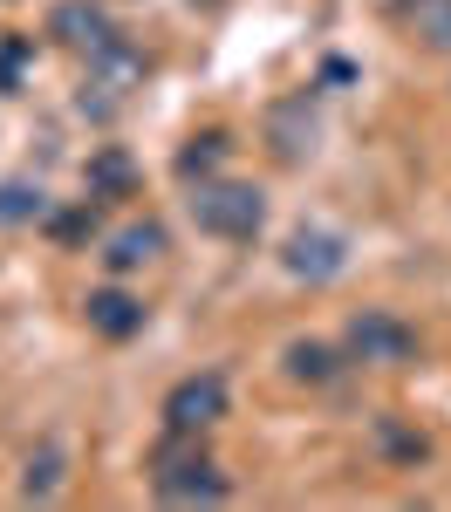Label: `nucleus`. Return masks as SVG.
<instances>
[{
    "label": "nucleus",
    "instance_id": "10",
    "mask_svg": "<svg viewBox=\"0 0 451 512\" xmlns=\"http://www.w3.org/2000/svg\"><path fill=\"white\" fill-rule=\"evenodd\" d=\"M287 369H294L301 383H328V376H335V355H328L322 342H294V349H287Z\"/></svg>",
    "mask_w": 451,
    "mask_h": 512
},
{
    "label": "nucleus",
    "instance_id": "7",
    "mask_svg": "<svg viewBox=\"0 0 451 512\" xmlns=\"http://www.w3.org/2000/svg\"><path fill=\"white\" fill-rule=\"evenodd\" d=\"M82 308H89V328H96V335H110V342H130V335L144 328V301H130L123 287H96Z\"/></svg>",
    "mask_w": 451,
    "mask_h": 512
},
{
    "label": "nucleus",
    "instance_id": "9",
    "mask_svg": "<svg viewBox=\"0 0 451 512\" xmlns=\"http://www.w3.org/2000/svg\"><path fill=\"white\" fill-rule=\"evenodd\" d=\"M404 28L424 41V48L451 55V0H404Z\"/></svg>",
    "mask_w": 451,
    "mask_h": 512
},
{
    "label": "nucleus",
    "instance_id": "5",
    "mask_svg": "<svg viewBox=\"0 0 451 512\" xmlns=\"http://www.w3.org/2000/svg\"><path fill=\"white\" fill-rule=\"evenodd\" d=\"M410 349H417V335L383 308H363L349 321V355H363V362H410Z\"/></svg>",
    "mask_w": 451,
    "mask_h": 512
},
{
    "label": "nucleus",
    "instance_id": "11",
    "mask_svg": "<svg viewBox=\"0 0 451 512\" xmlns=\"http://www.w3.org/2000/svg\"><path fill=\"white\" fill-rule=\"evenodd\" d=\"M0 219L7 226H21V219H41V185H0Z\"/></svg>",
    "mask_w": 451,
    "mask_h": 512
},
{
    "label": "nucleus",
    "instance_id": "4",
    "mask_svg": "<svg viewBox=\"0 0 451 512\" xmlns=\"http://www.w3.org/2000/svg\"><path fill=\"white\" fill-rule=\"evenodd\" d=\"M281 267H287L294 280H308V287H322V280H335L342 267H349V239L328 233V226H301V233L287 239Z\"/></svg>",
    "mask_w": 451,
    "mask_h": 512
},
{
    "label": "nucleus",
    "instance_id": "1",
    "mask_svg": "<svg viewBox=\"0 0 451 512\" xmlns=\"http://www.w3.org/2000/svg\"><path fill=\"white\" fill-rule=\"evenodd\" d=\"M192 219L212 239H253L267 226V198H260V185H240V178H199Z\"/></svg>",
    "mask_w": 451,
    "mask_h": 512
},
{
    "label": "nucleus",
    "instance_id": "3",
    "mask_svg": "<svg viewBox=\"0 0 451 512\" xmlns=\"http://www.w3.org/2000/svg\"><path fill=\"white\" fill-rule=\"evenodd\" d=\"M219 417H226V376H219V369L185 376L178 390L164 396V424H171V437H199V431H212Z\"/></svg>",
    "mask_w": 451,
    "mask_h": 512
},
{
    "label": "nucleus",
    "instance_id": "12",
    "mask_svg": "<svg viewBox=\"0 0 451 512\" xmlns=\"http://www.w3.org/2000/svg\"><path fill=\"white\" fill-rule=\"evenodd\" d=\"M55 478H62V451H41L35 465H28V478H21V492H28V499H48Z\"/></svg>",
    "mask_w": 451,
    "mask_h": 512
},
{
    "label": "nucleus",
    "instance_id": "8",
    "mask_svg": "<svg viewBox=\"0 0 451 512\" xmlns=\"http://www.w3.org/2000/svg\"><path fill=\"white\" fill-rule=\"evenodd\" d=\"M158 253H164V226L144 219V226H123V233L110 239V253H103V260H110L117 274H130V267H144V260H158Z\"/></svg>",
    "mask_w": 451,
    "mask_h": 512
},
{
    "label": "nucleus",
    "instance_id": "2",
    "mask_svg": "<svg viewBox=\"0 0 451 512\" xmlns=\"http://www.w3.org/2000/svg\"><path fill=\"white\" fill-rule=\"evenodd\" d=\"M151 485H158L164 506H226V499H233L226 472H219L212 458H199V451H164Z\"/></svg>",
    "mask_w": 451,
    "mask_h": 512
},
{
    "label": "nucleus",
    "instance_id": "6",
    "mask_svg": "<svg viewBox=\"0 0 451 512\" xmlns=\"http://www.w3.org/2000/svg\"><path fill=\"white\" fill-rule=\"evenodd\" d=\"M48 35L62 41V48H82V55H103V48H117V28H110V21H103V7H89V0H69V7H55Z\"/></svg>",
    "mask_w": 451,
    "mask_h": 512
},
{
    "label": "nucleus",
    "instance_id": "13",
    "mask_svg": "<svg viewBox=\"0 0 451 512\" xmlns=\"http://www.w3.org/2000/svg\"><path fill=\"white\" fill-rule=\"evenodd\" d=\"M219 151H226V137H192V151L178 158V171H185V178H199V171L219 164Z\"/></svg>",
    "mask_w": 451,
    "mask_h": 512
}]
</instances>
